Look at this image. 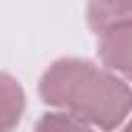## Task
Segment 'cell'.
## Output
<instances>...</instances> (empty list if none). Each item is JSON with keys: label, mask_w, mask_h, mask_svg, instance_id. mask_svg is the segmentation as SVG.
Segmentation results:
<instances>
[{"label": "cell", "mask_w": 132, "mask_h": 132, "mask_svg": "<svg viewBox=\"0 0 132 132\" xmlns=\"http://www.w3.org/2000/svg\"><path fill=\"white\" fill-rule=\"evenodd\" d=\"M130 80H132V76H130Z\"/></svg>", "instance_id": "52a82bcc"}, {"label": "cell", "mask_w": 132, "mask_h": 132, "mask_svg": "<svg viewBox=\"0 0 132 132\" xmlns=\"http://www.w3.org/2000/svg\"><path fill=\"white\" fill-rule=\"evenodd\" d=\"M87 16L91 29L101 31L113 21L132 16V0H89Z\"/></svg>", "instance_id": "277c9868"}, {"label": "cell", "mask_w": 132, "mask_h": 132, "mask_svg": "<svg viewBox=\"0 0 132 132\" xmlns=\"http://www.w3.org/2000/svg\"><path fill=\"white\" fill-rule=\"evenodd\" d=\"M25 109V93L21 85L0 72V132H10L23 116Z\"/></svg>", "instance_id": "3957f363"}, {"label": "cell", "mask_w": 132, "mask_h": 132, "mask_svg": "<svg viewBox=\"0 0 132 132\" xmlns=\"http://www.w3.org/2000/svg\"><path fill=\"white\" fill-rule=\"evenodd\" d=\"M97 33V52L101 62L109 70L132 76V16L113 21Z\"/></svg>", "instance_id": "7a4b0ae2"}, {"label": "cell", "mask_w": 132, "mask_h": 132, "mask_svg": "<svg viewBox=\"0 0 132 132\" xmlns=\"http://www.w3.org/2000/svg\"><path fill=\"white\" fill-rule=\"evenodd\" d=\"M35 132H93V130L87 126V122L66 111H56V113H43L35 124Z\"/></svg>", "instance_id": "5b68a950"}, {"label": "cell", "mask_w": 132, "mask_h": 132, "mask_svg": "<svg viewBox=\"0 0 132 132\" xmlns=\"http://www.w3.org/2000/svg\"><path fill=\"white\" fill-rule=\"evenodd\" d=\"M39 95L43 103L101 130H113L132 109V89L122 78L78 58L54 62L39 80Z\"/></svg>", "instance_id": "6da1fadb"}, {"label": "cell", "mask_w": 132, "mask_h": 132, "mask_svg": "<svg viewBox=\"0 0 132 132\" xmlns=\"http://www.w3.org/2000/svg\"><path fill=\"white\" fill-rule=\"evenodd\" d=\"M122 132H132V120H130V122H128V126H126V128H124V130H122Z\"/></svg>", "instance_id": "8992f818"}]
</instances>
